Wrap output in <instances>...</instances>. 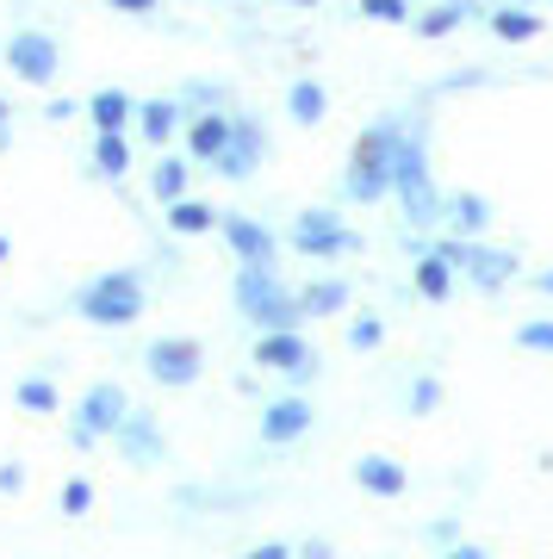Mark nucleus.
<instances>
[{"label": "nucleus", "mask_w": 553, "mask_h": 559, "mask_svg": "<svg viewBox=\"0 0 553 559\" xmlns=\"http://www.w3.org/2000/svg\"><path fill=\"white\" fill-rule=\"evenodd\" d=\"M379 342H386V318H374V311L349 318V348H355V355H374Z\"/></svg>", "instance_id": "30"}, {"label": "nucleus", "mask_w": 553, "mask_h": 559, "mask_svg": "<svg viewBox=\"0 0 553 559\" xmlns=\"http://www.w3.org/2000/svg\"><path fill=\"white\" fill-rule=\"evenodd\" d=\"M125 411H131V392H125L119 380H94V385H87V392L75 399L69 423H75V429H87L94 441H106L113 429H119V417H125Z\"/></svg>", "instance_id": "14"}, {"label": "nucleus", "mask_w": 553, "mask_h": 559, "mask_svg": "<svg viewBox=\"0 0 553 559\" xmlns=\"http://www.w3.org/2000/svg\"><path fill=\"white\" fill-rule=\"evenodd\" d=\"M69 448H75V454H87V448H99V441L87 436V429H75V423H69Z\"/></svg>", "instance_id": "42"}, {"label": "nucleus", "mask_w": 553, "mask_h": 559, "mask_svg": "<svg viewBox=\"0 0 553 559\" xmlns=\"http://www.w3.org/2000/svg\"><path fill=\"white\" fill-rule=\"evenodd\" d=\"M175 100H180V112H217V106H224V87H217V81H187Z\"/></svg>", "instance_id": "31"}, {"label": "nucleus", "mask_w": 553, "mask_h": 559, "mask_svg": "<svg viewBox=\"0 0 553 559\" xmlns=\"http://www.w3.org/2000/svg\"><path fill=\"white\" fill-rule=\"evenodd\" d=\"M473 20H485L479 0H442V7H430V13H411V32L435 44V38H455L460 25H473Z\"/></svg>", "instance_id": "21"}, {"label": "nucleus", "mask_w": 553, "mask_h": 559, "mask_svg": "<svg viewBox=\"0 0 553 559\" xmlns=\"http://www.w3.org/2000/svg\"><path fill=\"white\" fill-rule=\"evenodd\" d=\"M44 119H50V124H69V119H81V100H69V94H62V100H44Z\"/></svg>", "instance_id": "36"}, {"label": "nucleus", "mask_w": 553, "mask_h": 559, "mask_svg": "<svg viewBox=\"0 0 553 559\" xmlns=\"http://www.w3.org/2000/svg\"><path fill=\"white\" fill-rule=\"evenodd\" d=\"M361 20H374V25H411V0H361Z\"/></svg>", "instance_id": "33"}, {"label": "nucleus", "mask_w": 553, "mask_h": 559, "mask_svg": "<svg viewBox=\"0 0 553 559\" xmlns=\"http://www.w3.org/2000/svg\"><path fill=\"white\" fill-rule=\"evenodd\" d=\"M485 25H492L497 44H534L548 20H541L534 7H492V13H485Z\"/></svg>", "instance_id": "25"}, {"label": "nucleus", "mask_w": 553, "mask_h": 559, "mask_svg": "<svg viewBox=\"0 0 553 559\" xmlns=\"http://www.w3.org/2000/svg\"><path fill=\"white\" fill-rule=\"evenodd\" d=\"M57 510H62L69 522L87 516V510H94V485H87V479H69V485H62V498H57Z\"/></svg>", "instance_id": "34"}, {"label": "nucleus", "mask_w": 553, "mask_h": 559, "mask_svg": "<svg viewBox=\"0 0 553 559\" xmlns=\"http://www.w3.org/2000/svg\"><path fill=\"white\" fill-rule=\"evenodd\" d=\"M516 348H522V355H553V318L516 323Z\"/></svg>", "instance_id": "32"}, {"label": "nucleus", "mask_w": 553, "mask_h": 559, "mask_svg": "<svg viewBox=\"0 0 553 559\" xmlns=\"http://www.w3.org/2000/svg\"><path fill=\"white\" fill-rule=\"evenodd\" d=\"M492 200L473 193V187H460V193H442V224H448V237H485L492 230Z\"/></svg>", "instance_id": "18"}, {"label": "nucleus", "mask_w": 553, "mask_h": 559, "mask_svg": "<svg viewBox=\"0 0 553 559\" xmlns=\"http://www.w3.org/2000/svg\"><path fill=\"white\" fill-rule=\"evenodd\" d=\"M193 187V162L187 156H168V150H156V168H150V193H156V205L180 200Z\"/></svg>", "instance_id": "26"}, {"label": "nucleus", "mask_w": 553, "mask_h": 559, "mask_svg": "<svg viewBox=\"0 0 553 559\" xmlns=\"http://www.w3.org/2000/svg\"><path fill=\"white\" fill-rule=\"evenodd\" d=\"M268 131H261V119H249V112H231V138H224V150H217V162H212V175H224V180H249L268 162Z\"/></svg>", "instance_id": "11"}, {"label": "nucleus", "mask_w": 553, "mask_h": 559, "mask_svg": "<svg viewBox=\"0 0 553 559\" xmlns=\"http://www.w3.org/2000/svg\"><path fill=\"white\" fill-rule=\"evenodd\" d=\"M435 249L448 255V267H455L473 293H504V286L522 274V255H516V249H492L485 237H442Z\"/></svg>", "instance_id": "5"}, {"label": "nucleus", "mask_w": 553, "mask_h": 559, "mask_svg": "<svg viewBox=\"0 0 553 559\" xmlns=\"http://www.w3.org/2000/svg\"><path fill=\"white\" fill-rule=\"evenodd\" d=\"M404 411H411V417H435V411H442V380H435V373H416L411 392H404Z\"/></svg>", "instance_id": "29"}, {"label": "nucleus", "mask_w": 553, "mask_h": 559, "mask_svg": "<svg viewBox=\"0 0 553 559\" xmlns=\"http://www.w3.org/2000/svg\"><path fill=\"white\" fill-rule=\"evenodd\" d=\"M392 200L404 205V230L442 224V187L430 175V112H404V138L392 150Z\"/></svg>", "instance_id": "1"}, {"label": "nucleus", "mask_w": 553, "mask_h": 559, "mask_svg": "<svg viewBox=\"0 0 553 559\" xmlns=\"http://www.w3.org/2000/svg\"><path fill=\"white\" fill-rule=\"evenodd\" d=\"M280 7H317V0H280Z\"/></svg>", "instance_id": "46"}, {"label": "nucleus", "mask_w": 553, "mask_h": 559, "mask_svg": "<svg viewBox=\"0 0 553 559\" xmlns=\"http://www.w3.org/2000/svg\"><path fill=\"white\" fill-rule=\"evenodd\" d=\"M106 441L119 448L125 466H162V460H168V436H162V417H156V411H138V404L125 411L119 429H113Z\"/></svg>", "instance_id": "12"}, {"label": "nucleus", "mask_w": 553, "mask_h": 559, "mask_svg": "<svg viewBox=\"0 0 553 559\" xmlns=\"http://www.w3.org/2000/svg\"><path fill=\"white\" fill-rule=\"evenodd\" d=\"M442 559H492V554H485L479 540H448V547H442Z\"/></svg>", "instance_id": "41"}, {"label": "nucleus", "mask_w": 553, "mask_h": 559, "mask_svg": "<svg viewBox=\"0 0 553 559\" xmlns=\"http://www.w3.org/2000/svg\"><path fill=\"white\" fill-rule=\"evenodd\" d=\"M411 293H416L423 305H448V299L460 293V274L448 267V255H442L435 242L423 249V255H411Z\"/></svg>", "instance_id": "16"}, {"label": "nucleus", "mask_w": 553, "mask_h": 559, "mask_svg": "<svg viewBox=\"0 0 553 559\" xmlns=\"http://www.w3.org/2000/svg\"><path fill=\"white\" fill-rule=\"evenodd\" d=\"M94 175L99 180L131 175V131H94Z\"/></svg>", "instance_id": "27"}, {"label": "nucleus", "mask_w": 553, "mask_h": 559, "mask_svg": "<svg viewBox=\"0 0 553 559\" xmlns=\"http://www.w3.org/2000/svg\"><path fill=\"white\" fill-rule=\"evenodd\" d=\"M243 559H293V547H286V540H256Z\"/></svg>", "instance_id": "40"}, {"label": "nucleus", "mask_w": 553, "mask_h": 559, "mask_svg": "<svg viewBox=\"0 0 553 559\" xmlns=\"http://www.w3.org/2000/svg\"><path fill=\"white\" fill-rule=\"evenodd\" d=\"M261 373H280L293 385H311L317 380V348L305 330H256V348H249Z\"/></svg>", "instance_id": "7"}, {"label": "nucleus", "mask_w": 553, "mask_h": 559, "mask_svg": "<svg viewBox=\"0 0 553 559\" xmlns=\"http://www.w3.org/2000/svg\"><path fill=\"white\" fill-rule=\"evenodd\" d=\"M286 242H293L305 261H342V255H361V237L342 224L337 205H305L293 218V230H286Z\"/></svg>", "instance_id": "6"}, {"label": "nucleus", "mask_w": 553, "mask_h": 559, "mask_svg": "<svg viewBox=\"0 0 553 559\" xmlns=\"http://www.w3.org/2000/svg\"><path fill=\"white\" fill-rule=\"evenodd\" d=\"M106 7H113V13H131V20H150L162 0H106Z\"/></svg>", "instance_id": "39"}, {"label": "nucleus", "mask_w": 553, "mask_h": 559, "mask_svg": "<svg viewBox=\"0 0 553 559\" xmlns=\"http://www.w3.org/2000/svg\"><path fill=\"white\" fill-rule=\"evenodd\" d=\"M180 119H187V112H180V100H175V94H162V100H138L131 131H138L150 150H168V143L180 138Z\"/></svg>", "instance_id": "19"}, {"label": "nucleus", "mask_w": 553, "mask_h": 559, "mask_svg": "<svg viewBox=\"0 0 553 559\" xmlns=\"http://www.w3.org/2000/svg\"><path fill=\"white\" fill-rule=\"evenodd\" d=\"M81 112H87V124H94V131H131L138 100H131L125 87H99V94H87V100H81Z\"/></svg>", "instance_id": "22"}, {"label": "nucleus", "mask_w": 553, "mask_h": 559, "mask_svg": "<svg viewBox=\"0 0 553 559\" xmlns=\"http://www.w3.org/2000/svg\"><path fill=\"white\" fill-rule=\"evenodd\" d=\"M7 255H13V242H7V237H0V261H7Z\"/></svg>", "instance_id": "47"}, {"label": "nucleus", "mask_w": 553, "mask_h": 559, "mask_svg": "<svg viewBox=\"0 0 553 559\" xmlns=\"http://www.w3.org/2000/svg\"><path fill=\"white\" fill-rule=\"evenodd\" d=\"M25 491V466L20 460H0V498H20Z\"/></svg>", "instance_id": "35"}, {"label": "nucleus", "mask_w": 553, "mask_h": 559, "mask_svg": "<svg viewBox=\"0 0 553 559\" xmlns=\"http://www.w3.org/2000/svg\"><path fill=\"white\" fill-rule=\"evenodd\" d=\"M7 143H13V106L0 100V150H7Z\"/></svg>", "instance_id": "44"}, {"label": "nucleus", "mask_w": 553, "mask_h": 559, "mask_svg": "<svg viewBox=\"0 0 553 559\" xmlns=\"http://www.w3.org/2000/svg\"><path fill=\"white\" fill-rule=\"evenodd\" d=\"M231 299H237V318H249L256 330H305L298 293L280 280V267H237Z\"/></svg>", "instance_id": "4"}, {"label": "nucleus", "mask_w": 553, "mask_h": 559, "mask_svg": "<svg viewBox=\"0 0 553 559\" xmlns=\"http://www.w3.org/2000/svg\"><path fill=\"white\" fill-rule=\"evenodd\" d=\"M150 305V286H143L138 267H106L75 293V318L94 323V330H131Z\"/></svg>", "instance_id": "3"}, {"label": "nucleus", "mask_w": 553, "mask_h": 559, "mask_svg": "<svg viewBox=\"0 0 553 559\" xmlns=\"http://www.w3.org/2000/svg\"><path fill=\"white\" fill-rule=\"evenodd\" d=\"M349 473H355V485L367 491V498L392 503V498H404V491H411V466H404V460H392V454H361Z\"/></svg>", "instance_id": "17"}, {"label": "nucleus", "mask_w": 553, "mask_h": 559, "mask_svg": "<svg viewBox=\"0 0 553 559\" xmlns=\"http://www.w3.org/2000/svg\"><path fill=\"white\" fill-rule=\"evenodd\" d=\"M256 429H261V448H293V441H305V436L317 429V411H311V399H298V392H280V399L261 404Z\"/></svg>", "instance_id": "13"}, {"label": "nucleus", "mask_w": 553, "mask_h": 559, "mask_svg": "<svg viewBox=\"0 0 553 559\" xmlns=\"http://www.w3.org/2000/svg\"><path fill=\"white\" fill-rule=\"evenodd\" d=\"M143 373L156 385H168V392H187V385H199V373H205V348H199L193 336H156L143 348Z\"/></svg>", "instance_id": "9"}, {"label": "nucleus", "mask_w": 553, "mask_h": 559, "mask_svg": "<svg viewBox=\"0 0 553 559\" xmlns=\"http://www.w3.org/2000/svg\"><path fill=\"white\" fill-rule=\"evenodd\" d=\"M162 224L175 230V237H212L217 230V212L205 200H193V193H180V200L162 205Z\"/></svg>", "instance_id": "24"}, {"label": "nucleus", "mask_w": 553, "mask_h": 559, "mask_svg": "<svg viewBox=\"0 0 553 559\" xmlns=\"http://www.w3.org/2000/svg\"><path fill=\"white\" fill-rule=\"evenodd\" d=\"M479 81H485V75H479V69H460V75H448V81H442V87H479Z\"/></svg>", "instance_id": "43"}, {"label": "nucleus", "mask_w": 553, "mask_h": 559, "mask_svg": "<svg viewBox=\"0 0 553 559\" xmlns=\"http://www.w3.org/2000/svg\"><path fill=\"white\" fill-rule=\"evenodd\" d=\"M0 57H7V69L20 81H32V87H50L62 75V44L50 32H38V25H20L13 38L0 44Z\"/></svg>", "instance_id": "8"}, {"label": "nucleus", "mask_w": 553, "mask_h": 559, "mask_svg": "<svg viewBox=\"0 0 553 559\" xmlns=\"http://www.w3.org/2000/svg\"><path fill=\"white\" fill-rule=\"evenodd\" d=\"M224 138H231V106H217V112H187V119H180V156L193 162V168H212Z\"/></svg>", "instance_id": "15"}, {"label": "nucleus", "mask_w": 553, "mask_h": 559, "mask_svg": "<svg viewBox=\"0 0 553 559\" xmlns=\"http://www.w3.org/2000/svg\"><path fill=\"white\" fill-rule=\"evenodd\" d=\"M293 559H337V540H330V535H311L305 547H293Z\"/></svg>", "instance_id": "37"}, {"label": "nucleus", "mask_w": 553, "mask_h": 559, "mask_svg": "<svg viewBox=\"0 0 553 559\" xmlns=\"http://www.w3.org/2000/svg\"><path fill=\"white\" fill-rule=\"evenodd\" d=\"M217 237L237 255V267H280V237L249 212H217Z\"/></svg>", "instance_id": "10"}, {"label": "nucleus", "mask_w": 553, "mask_h": 559, "mask_svg": "<svg viewBox=\"0 0 553 559\" xmlns=\"http://www.w3.org/2000/svg\"><path fill=\"white\" fill-rule=\"evenodd\" d=\"M286 119L305 124V131H311V124H323V119H330V87H323V81H311V75H298L293 87H286Z\"/></svg>", "instance_id": "23"}, {"label": "nucleus", "mask_w": 553, "mask_h": 559, "mask_svg": "<svg viewBox=\"0 0 553 559\" xmlns=\"http://www.w3.org/2000/svg\"><path fill=\"white\" fill-rule=\"evenodd\" d=\"M534 293H548V299H553V267H541V274H534Z\"/></svg>", "instance_id": "45"}, {"label": "nucleus", "mask_w": 553, "mask_h": 559, "mask_svg": "<svg viewBox=\"0 0 553 559\" xmlns=\"http://www.w3.org/2000/svg\"><path fill=\"white\" fill-rule=\"evenodd\" d=\"M349 299H355V286H349V280L342 274H317V280H305V286H298V311H305V318H342V311H349Z\"/></svg>", "instance_id": "20"}, {"label": "nucleus", "mask_w": 553, "mask_h": 559, "mask_svg": "<svg viewBox=\"0 0 553 559\" xmlns=\"http://www.w3.org/2000/svg\"><path fill=\"white\" fill-rule=\"evenodd\" d=\"M13 404L32 411V417H62V392H57L50 373H25V380L13 385Z\"/></svg>", "instance_id": "28"}, {"label": "nucleus", "mask_w": 553, "mask_h": 559, "mask_svg": "<svg viewBox=\"0 0 553 559\" xmlns=\"http://www.w3.org/2000/svg\"><path fill=\"white\" fill-rule=\"evenodd\" d=\"M430 540H435V547L460 540V516H435V522H430Z\"/></svg>", "instance_id": "38"}, {"label": "nucleus", "mask_w": 553, "mask_h": 559, "mask_svg": "<svg viewBox=\"0 0 553 559\" xmlns=\"http://www.w3.org/2000/svg\"><path fill=\"white\" fill-rule=\"evenodd\" d=\"M398 138H404V112H386V119H374L355 138L349 168H342V200L349 205L392 200V150H398Z\"/></svg>", "instance_id": "2"}]
</instances>
